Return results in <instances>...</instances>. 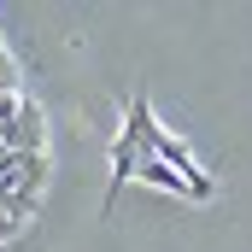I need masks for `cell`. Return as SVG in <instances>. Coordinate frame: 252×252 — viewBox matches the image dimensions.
<instances>
[{
    "instance_id": "cell-1",
    "label": "cell",
    "mask_w": 252,
    "mask_h": 252,
    "mask_svg": "<svg viewBox=\"0 0 252 252\" xmlns=\"http://www.w3.org/2000/svg\"><path fill=\"white\" fill-rule=\"evenodd\" d=\"M124 141L135 147V153H153V147H158V124H153V106H147L141 94L129 100V124H124Z\"/></svg>"
},
{
    "instance_id": "cell-2",
    "label": "cell",
    "mask_w": 252,
    "mask_h": 252,
    "mask_svg": "<svg viewBox=\"0 0 252 252\" xmlns=\"http://www.w3.org/2000/svg\"><path fill=\"white\" fill-rule=\"evenodd\" d=\"M135 176H141L147 188H170V193H182V199H188V182H182V176H176V170H170L164 158H153V153H147V158L135 164Z\"/></svg>"
},
{
    "instance_id": "cell-3",
    "label": "cell",
    "mask_w": 252,
    "mask_h": 252,
    "mask_svg": "<svg viewBox=\"0 0 252 252\" xmlns=\"http://www.w3.org/2000/svg\"><path fill=\"white\" fill-rule=\"evenodd\" d=\"M141 158H147V153H135V147H129L124 135L112 141V193H118V188L129 182V176H135V164H141Z\"/></svg>"
},
{
    "instance_id": "cell-4",
    "label": "cell",
    "mask_w": 252,
    "mask_h": 252,
    "mask_svg": "<svg viewBox=\"0 0 252 252\" xmlns=\"http://www.w3.org/2000/svg\"><path fill=\"white\" fill-rule=\"evenodd\" d=\"M12 235H18V223H12V217L0 211V241H12Z\"/></svg>"
}]
</instances>
